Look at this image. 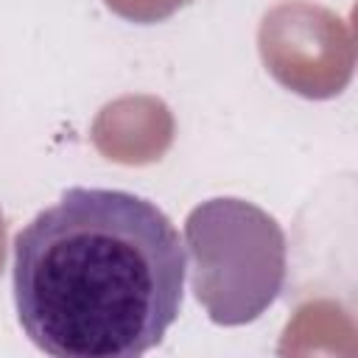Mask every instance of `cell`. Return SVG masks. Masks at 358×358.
I'll list each match as a JSON object with an SVG mask.
<instances>
[{"label":"cell","mask_w":358,"mask_h":358,"mask_svg":"<svg viewBox=\"0 0 358 358\" xmlns=\"http://www.w3.org/2000/svg\"><path fill=\"white\" fill-rule=\"evenodd\" d=\"M187 249L148 199L67 187L14 235L22 333L56 358H137L157 347L185 299Z\"/></svg>","instance_id":"1"},{"label":"cell","mask_w":358,"mask_h":358,"mask_svg":"<svg viewBox=\"0 0 358 358\" xmlns=\"http://www.w3.org/2000/svg\"><path fill=\"white\" fill-rule=\"evenodd\" d=\"M196 299L215 324L255 322L282 291L285 235L260 207L210 199L185 221Z\"/></svg>","instance_id":"2"}]
</instances>
